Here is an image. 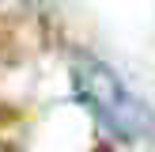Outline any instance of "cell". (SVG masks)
I'll return each mask as SVG.
<instances>
[{
    "label": "cell",
    "mask_w": 155,
    "mask_h": 152,
    "mask_svg": "<svg viewBox=\"0 0 155 152\" xmlns=\"http://www.w3.org/2000/svg\"><path fill=\"white\" fill-rule=\"evenodd\" d=\"M72 88H76V99L114 137H121V141H144V137L155 133V110L136 91L125 88V80L106 61L91 57V53H76L72 57Z\"/></svg>",
    "instance_id": "cell-1"
}]
</instances>
